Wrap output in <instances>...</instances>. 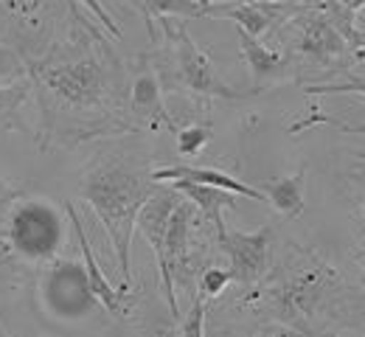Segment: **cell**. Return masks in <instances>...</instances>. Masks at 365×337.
Returning a JSON list of instances; mask_svg holds the SVG:
<instances>
[{
	"instance_id": "obj_1",
	"label": "cell",
	"mask_w": 365,
	"mask_h": 337,
	"mask_svg": "<svg viewBox=\"0 0 365 337\" xmlns=\"http://www.w3.org/2000/svg\"><path fill=\"white\" fill-rule=\"evenodd\" d=\"M118 59L101 37L82 46H65L48 59L29 65L31 88H37V98L46 110V118L53 115H79L96 121H107L115 110L118 98Z\"/></svg>"
},
{
	"instance_id": "obj_2",
	"label": "cell",
	"mask_w": 365,
	"mask_h": 337,
	"mask_svg": "<svg viewBox=\"0 0 365 337\" xmlns=\"http://www.w3.org/2000/svg\"><path fill=\"white\" fill-rule=\"evenodd\" d=\"M155 186L158 180H152V169H146L138 157L124 152L96 157L79 177V197L93 208L115 247L121 287H130L133 279L130 253L138 211Z\"/></svg>"
},
{
	"instance_id": "obj_3",
	"label": "cell",
	"mask_w": 365,
	"mask_h": 337,
	"mask_svg": "<svg viewBox=\"0 0 365 337\" xmlns=\"http://www.w3.org/2000/svg\"><path fill=\"white\" fill-rule=\"evenodd\" d=\"M65 219L43 197L0 180V273L51 261L65 244Z\"/></svg>"
},
{
	"instance_id": "obj_4",
	"label": "cell",
	"mask_w": 365,
	"mask_h": 337,
	"mask_svg": "<svg viewBox=\"0 0 365 337\" xmlns=\"http://www.w3.org/2000/svg\"><path fill=\"white\" fill-rule=\"evenodd\" d=\"M337 287L340 279L334 267L295 244V261L289 264V273L262 292V306L287 329L312 332L309 321L329 309Z\"/></svg>"
},
{
	"instance_id": "obj_5",
	"label": "cell",
	"mask_w": 365,
	"mask_h": 337,
	"mask_svg": "<svg viewBox=\"0 0 365 337\" xmlns=\"http://www.w3.org/2000/svg\"><path fill=\"white\" fill-rule=\"evenodd\" d=\"M37 301L53 321H85L98 312L101 301L91 287L85 264L73 259H51L37 273Z\"/></svg>"
},
{
	"instance_id": "obj_6",
	"label": "cell",
	"mask_w": 365,
	"mask_h": 337,
	"mask_svg": "<svg viewBox=\"0 0 365 337\" xmlns=\"http://www.w3.org/2000/svg\"><path fill=\"white\" fill-rule=\"evenodd\" d=\"M160 23H163V31H166V37L172 40V48H175L178 85L185 88L188 93L208 98H225V101H239V98L259 93V90H233L230 85L222 82V76L217 73L211 56L191 40V34L182 26H175L172 17H160Z\"/></svg>"
},
{
	"instance_id": "obj_7",
	"label": "cell",
	"mask_w": 365,
	"mask_h": 337,
	"mask_svg": "<svg viewBox=\"0 0 365 337\" xmlns=\"http://www.w3.org/2000/svg\"><path fill=\"white\" fill-rule=\"evenodd\" d=\"M217 244L228 256L233 281L245 292H250L264 281L270 270V253H273V225H264L259 231L222 228L217 234Z\"/></svg>"
},
{
	"instance_id": "obj_8",
	"label": "cell",
	"mask_w": 365,
	"mask_h": 337,
	"mask_svg": "<svg viewBox=\"0 0 365 337\" xmlns=\"http://www.w3.org/2000/svg\"><path fill=\"white\" fill-rule=\"evenodd\" d=\"M191 228H194V202L180 199L169 217V228H166V242H163V259L158 261V273H160V284H163V298L169 304L172 318H180V306H178V279L188 284V242H191Z\"/></svg>"
},
{
	"instance_id": "obj_9",
	"label": "cell",
	"mask_w": 365,
	"mask_h": 337,
	"mask_svg": "<svg viewBox=\"0 0 365 337\" xmlns=\"http://www.w3.org/2000/svg\"><path fill=\"white\" fill-rule=\"evenodd\" d=\"M295 53L312 65H331L346 56L349 40L326 9L295 11Z\"/></svg>"
},
{
	"instance_id": "obj_10",
	"label": "cell",
	"mask_w": 365,
	"mask_h": 337,
	"mask_svg": "<svg viewBox=\"0 0 365 337\" xmlns=\"http://www.w3.org/2000/svg\"><path fill=\"white\" fill-rule=\"evenodd\" d=\"M65 217H68V225H71L73 237L79 242V250H82V259H85V270H88V279H91V287L96 292V298L101 301V309L107 315H113L115 321L127 318L130 309H133V301H135L130 295V287H113L110 279L101 273V267L96 261V253H93L91 247V239H88V231H85V222H82V217H79L73 202H65Z\"/></svg>"
},
{
	"instance_id": "obj_11",
	"label": "cell",
	"mask_w": 365,
	"mask_h": 337,
	"mask_svg": "<svg viewBox=\"0 0 365 337\" xmlns=\"http://www.w3.org/2000/svg\"><path fill=\"white\" fill-rule=\"evenodd\" d=\"M130 118H133V130L178 133V124L163 104V90H160L158 73L149 65H143L138 71L133 85H130Z\"/></svg>"
},
{
	"instance_id": "obj_12",
	"label": "cell",
	"mask_w": 365,
	"mask_h": 337,
	"mask_svg": "<svg viewBox=\"0 0 365 337\" xmlns=\"http://www.w3.org/2000/svg\"><path fill=\"white\" fill-rule=\"evenodd\" d=\"M295 3H211L208 17H225L236 28L262 37L270 31L273 23H281L284 17H295Z\"/></svg>"
},
{
	"instance_id": "obj_13",
	"label": "cell",
	"mask_w": 365,
	"mask_h": 337,
	"mask_svg": "<svg viewBox=\"0 0 365 337\" xmlns=\"http://www.w3.org/2000/svg\"><path fill=\"white\" fill-rule=\"evenodd\" d=\"M152 180L158 183H172V180H194V183H208V186H220V189H228V192L239 194V197H247V199H256V202H267V197L262 189L256 186H247L245 180L233 177L228 172H220V169H211V166H188V163H178V166H163V169H152Z\"/></svg>"
},
{
	"instance_id": "obj_14",
	"label": "cell",
	"mask_w": 365,
	"mask_h": 337,
	"mask_svg": "<svg viewBox=\"0 0 365 337\" xmlns=\"http://www.w3.org/2000/svg\"><path fill=\"white\" fill-rule=\"evenodd\" d=\"M172 186L182 194L185 199L194 202V208L202 214L205 222H211L214 234H220L225 225V211L236 208V194L220 186H208V183H194V180H172Z\"/></svg>"
},
{
	"instance_id": "obj_15",
	"label": "cell",
	"mask_w": 365,
	"mask_h": 337,
	"mask_svg": "<svg viewBox=\"0 0 365 337\" xmlns=\"http://www.w3.org/2000/svg\"><path fill=\"white\" fill-rule=\"evenodd\" d=\"M304 186H307V172L301 169V172L287 175V177L264 180L262 192L284 219H295L304 214Z\"/></svg>"
},
{
	"instance_id": "obj_16",
	"label": "cell",
	"mask_w": 365,
	"mask_h": 337,
	"mask_svg": "<svg viewBox=\"0 0 365 337\" xmlns=\"http://www.w3.org/2000/svg\"><path fill=\"white\" fill-rule=\"evenodd\" d=\"M236 34H239L242 59H245V65L250 68V76H253L256 82L270 79V76L281 73V71L287 68V56H284V53L262 46L259 37H253V34H247V31H242V28H236Z\"/></svg>"
},
{
	"instance_id": "obj_17",
	"label": "cell",
	"mask_w": 365,
	"mask_h": 337,
	"mask_svg": "<svg viewBox=\"0 0 365 337\" xmlns=\"http://www.w3.org/2000/svg\"><path fill=\"white\" fill-rule=\"evenodd\" d=\"M31 96V82L23 76L17 82H9V85H0V130L6 133H31L26 127V121L20 118V110L23 104Z\"/></svg>"
},
{
	"instance_id": "obj_18",
	"label": "cell",
	"mask_w": 365,
	"mask_h": 337,
	"mask_svg": "<svg viewBox=\"0 0 365 337\" xmlns=\"http://www.w3.org/2000/svg\"><path fill=\"white\" fill-rule=\"evenodd\" d=\"M146 17H208L197 0H140Z\"/></svg>"
},
{
	"instance_id": "obj_19",
	"label": "cell",
	"mask_w": 365,
	"mask_h": 337,
	"mask_svg": "<svg viewBox=\"0 0 365 337\" xmlns=\"http://www.w3.org/2000/svg\"><path fill=\"white\" fill-rule=\"evenodd\" d=\"M178 135V155L180 157H197L208 141L214 138V130L208 124H191V127H182L175 133Z\"/></svg>"
},
{
	"instance_id": "obj_20",
	"label": "cell",
	"mask_w": 365,
	"mask_h": 337,
	"mask_svg": "<svg viewBox=\"0 0 365 337\" xmlns=\"http://www.w3.org/2000/svg\"><path fill=\"white\" fill-rule=\"evenodd\" d=\"M315 124H326V127L340 130V133H346V135H365V121L363 124H346V121L331 118V115H326V113H320V110H312V115L295 121V124L289 127V135H298L301 130H309V127H315Z\"/></svg>"
},
{
	"instance_id": "obj_21",
	"label": "cell",
	"mask_w": 365,
	"mask_h": 337,
	"mask_svg": "<svg viewBox=\"0 0 365 337\" xmlns=\"http://www.w3.org/2000/svg\"><path fill=\"white\" fill-rule=\"evenodd\" d=\"M228 284H233L230 267H205L197 279V287H200L202 298H220L228 289Z\"/></svg>"
},
{
	"instance_id": "obj_22",
	"label": "cell",
	"mask_w": 365,
	"mask_h": 337,
	"mask_svg": "<svg viewBox=\"0 0 365 337\" xmlns=\"http://www.w3.org/2000/svg\"><path fill=\"white\" fill-rule=\"evenodd\" d=\"M26 62L20 59V53L14 48H9L6 43H0V85H9V82H17L26 76Z\"/></svg>"
},
{
	"instance_id": "obj_23",
	"label": "cell",
	"mask_w": 365,
	"mask_h": 337,
	"mask_svg": "<svg viewBox=\"0 0 365 337\" xmlns=\"http://www.w3.org/2000/svg\"><path fill=\"white\" fill-rule=\"evenodd\" d=\"M178 332L185 335V337H202L205 335V298H202V295H197V298H194V304H191L188 315L180 321Z\"/></svg>"
},
{
	"instance_id": "obj_24",
	"label": "cell",
	"mask_w": 365,
	"mask_h": 337,
	"mask_svg": "<svg viewBox=\"0 0 365 337\" xmlns=\"http://www.w3.org/2000/svg\"><path fill=\"white\" fill-rule=\"evenodd\" d=\"M346 183L357 199L365 202V155H354V160L346 169Z\"/></svg>"
},
{
	"instance_id": "obj_25",
	"label": "cell",
	"mask_w": 365,
	"mask_h": 337,
	"mask_svg": "<svg viewBox=\"0 0 365 337\" xmlns=\"http://www.w3.org/2000/svg\"><path fill=\"white\" fill-rule=\"evenodd\" d=\"M79 3H82V6L91 11L93 17H96V20H98V23H101V26H104V28H107L113 37H121V26L113 20V14L104 9V3H101V0H79Z\"/></svg>"
},
{
	"instance_id": "obj_26",
	"label": "cell",
	"mask_w": 365,
	"mask_h": 337,
	"mask_svg": "<svg viewBox=\"0 0 365 337\" xmlns=\"http://www.w3.org/2000/svg\"><path fill=\"white\" fill-rule=\"evenodd\" d=\"M211 3H298V0H211Z\"/></svg>"
},
{
	"instance_id": "obj_27",
	"label": "cell",
	"mask_w": 365,
	"mask_h": 337,
	"mask_svg": "<svg viewBox=\"0 0 365 337\" xmlns=\"http://www.w3.org/2000/svg\"><path fill=\"white\" fill-rule=\"evenodd\" d=\"M197 3H200V6H202V9H205V11H208V9H211V0H197Z\"/></svg>"
},
{
	"instance_id": "obj_28",
	"label": "cell",
	"mask_w": 365,
	"mask_h": 337,
	"mask_svg": "<svg viewBox=\"0 0 365 337\" xmlns=\"http://www.w3.org/2000/svg\"><path fill=\"white\" fill-rule=\"evenodd\" d=\"M357 259H360V261L365 264V250H360V256H357Z\"/></svg>"
},
{
	"instance_id": "obj_29",
	"label": "cell",
	"mask_w": 365,
	"mask_h": 337,
	"mask_svg": "<svg viewBox=\"0 0 365 337\" xmlns=\"http://www.w3.org/2000/svg\"><path fill=\"white\" fill-rule=\"evenodd\" d=\"M363 217H365V205H363Z\"/></svg>"
}]
</instances>
